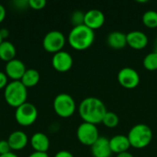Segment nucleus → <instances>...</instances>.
<instances>
[{
	"mask_svg": "<svg viewBox=\"0 0 157 157\" xmlns=\"http://www.w3.org/2000/svg\"><path fill=\"white\" fill-rule=\"evenodd\" d=\"M144 67L148 71H156L157 70V52H152L148 53L143 61Z\"/></svg>",
	"mask_w": 157,
	"mask_h": 157,
	"instance_id": "obj_22",
	"label": "nucleus"
},
{
	"mask_svg": "<svg viewBox=\"0 0 157 157\" xmlns=\"http://www.w3.org/2000/svg\"><path fill=\"white\" fill-rule=\"evenodd\" d=\"M16 47L15 45L8 40H3L0 44V59L6 63H8L16 59Z\"/></svg>",
	"mask_w": 157,
	"mask_h": 157,
	"instance_id": "obj_19",
	"label": "nucleus"
},
{
	"mask_svg": "<svg viewBox=\"0 0 157 157\" xmlns=\"http://www.w3.org/2000/svg\"><path fill=\"white\" fill-rule=\"evenodd\" d=\"M8 84V77L4 72H0V90L5 89Z\"/></svg>",
	"mask_w": 157,
	"mask_h": 157,
	"instance_id": "obj_27",
	"label": "nucleus"
},
{
	"mask_svg": "<svg viewBox=\"0 0 157 157\" xmlns=\"http://www.w3.org/2000/svg\"><path fill=\"white\" fill-rule=\"evenodd\" d=\"M131 147L135 149H144L147 147L153 140L152 129L144 123L134 125L127 135Z\"/></svg>",
	"mask_w": 157,
	"mask_h": 157,
	"instance_id": "obj_4",
	"label": "nucleus"
},
{
	"mask_svg": "<svg viewBox=\"0 0 157 157\" xmlns=\"http://www.w3.org/2000/svg\"><path fill=\"white\" fill-rule=\"evenodd\" d=\"M0 157H18L17 155H15L14 153H12V152H10V153H7V154H6V155H1Z\"/></svg>",
	"mask_w": 157,
	"mask_h": 157,
	"instance_id": "obj_33",
	"label": "nucleus"
},
{
	"mask_svg": "<svg viewBox=\"0 0 157 157\" xmlns=\"http://www.w3.org/2000/svg\"><path fill=\"white\" fill-rule=\"evenodd\" d=\"M117 157H134L131 153L129 152H125V153H121V154H119L117 155Z\"/></svg>",
	"mask_w": 157,
	"mask_h": 157,
	"instance_id": "obj_32",
	"label": "nucleus"
},
{
	"mask_svg": "<svg viewBox=\"0 0 157 157\" xmlns=\"http://www.w3.org/2000/svg\"><path fill=\"white\" fill-rule=\"evenodd\" d=\"M65 37L59 30H52L48 32L42 40L43 49L50 53H57L63 51V48L65 45Z\"/></svg>",
	"mask_w": 157,
	"mask_h": 157,
	"instance_id": "obj_7",
	"label": "nucleus"
},
{
	"mask_svg": "<svg viewBox=\"0 0 157 157\" xmlns=\"http://www.w3.org/2000/svg\"><path fill=\"white\" fill-rule=\"evenodd\" d=\"M67 40L73 49L76 51H85L94 43L95 31L86 25L76 26L71 29Z\"/></svg>",
	"mask_w": 157,
	"mask_h": 157,
	"instance_id": "obj_2",
	"label": "nucleus"
},
{
	"mask_svg": "<svg viewBox=\"0 0 157 157\" xmlns=\"http://www.w3.org/2000/svg\"><path fill=\"white\" fill-rule=\"evenodd\" d=\"M4 98L7 105L17 109L27 102L28 88L20 81H11L4 89Z\"/></svg>",
	"mask_w": 157,
	"mask_h": 157,
	"instance_id": "obj_3",
	"label": "nucleus"
},
{
	"mask_svg": "<svg viewBox=\"0 0 157 157\" xmlns=\"http://www.w3.org/2000/svg\"><path fill=\"white\" fill-rule=\"evenodd\" d=\"M74 61L72 55L64 51H61L55 54H53L52 59V67L60 73L68 72L73 66Z\"/></svg>",
	"mask_w": 157,
	"mask_h": 157,
	"instance_id": "obj_10",
	"label": "nucleus"
},
{
	"mask_svg": "<svg viewBox=\"0 0 157 157\" xmlns=\"http://www.w3.org/2000/svg\"><path fill=\"white\" fill-rule=\"evenodd\" d=\"M107 43L112 49H123L127 46V36L121 31H112L107 37Z\"/></svg>",
	"mask_w": 157,
	"mask_h": 157,
	"instance_id": "obj_18",
	"label": "nucleus"
},
{
	"mask_svg": "<svg viewBox=\"0 0 157 157\" xmlns=\"http://www.w3.org/2000/svg\"><path fill=\"white\" fill-rule=\"evenodd\" d=\"M28 157H50L47 153H39V152H33Z\"/></svg>",
	"mask_w": 157,
	"mask_h": 157,
	"instance_id": "obj_30",
	"label": "nucleus"
},
{
	"mask_svg": "<svg viewBox=\"0 0 157 157\" xmlns=\"http://www.w3.org/2000/svg\"><path fill=\"white\" fill-rule=\"evenodd\" d=\"M84 20H85V13L82 11L76 10L73 12V14L71 15V21L74 27L84 25Z\"/></svg>",
	"mask_w": 157,
	"mask_h": 157,
	"instance_id": "obj_24",
	"label": "nucleus"
},
{
	"mask_svg": "<svg viewBox=\"0 0 157 157\" xmlns=\"http://www.w3.org/2000/svg\"><path fill=\"white\" fill-rule=\"evenodd\" d=\"M91 153L93 157L111 156L113 153L110 149L109 139L106 137H99L91 146Z\"/></svg>",
	"mask_w": 157,
	"mask_h": 157,
	"instance_id": "obj_14",
	"label": "nucleus"
},
{
	"mask_svg": "<svg viewBox=\"0 0 157 157\" xmlns=\"http://www.w3.org/2000/svg\"><path fill=\"white\" fill-rule=\"evenodd\" d=\"M6 8L3 5L0 4V24L4 21V19L6 18Z\"/></svg>",
	"mask_w": 157,
	"mask_h": 157,
	"instance_id": "obj_29",
	"label": "nucleus"
},
{
	"mask_svg": "<svg viewBox=\"0 0 157 157\" xmlns=\"http://www.w3.org/2000/svg\"><path fill=\"white\" fill-rule=\"evenodd\" d=\"M154 52H157V38L155 39V51Z\"/></svg>",
	"mask_w": 157,
	"mask_h": 157,
	"instance_id": "obj_34",
	"label": "nucleus"
},
{
	"mask_svg": "<svg viewBox=\"0 0 157 157\" xmlns=\"http://www.w3.org/2000/svg\"><path fill=\"white\" fill-rule=\"evenodd\" d=\"M107 107L102 100L95 97L86 98L78 107V113L83 122L98 125L101 123L107 113Z\"/></svg>",
	"mask_w": 157,
	"mask_h": 157,
	"instance_id": "obj_1",
	"label": "nucleus"
},
{
	"mask_svg": "<svg viewBox=\"0 0 157 157\" xmlns=\"http://www.w3.org/2000/svg\"><path fill=\"white\" fill-rule=\"evenodd\" d=\"M10 152H11V149L9 147L7 140H1L0 141V155H6V154L10 153Z\"/></svg>",
	"mask_w": 157,
	"mask_h": 157,
	"instance_id": "obj_26",
	"label": "nucleus"
},
{
	"mask_svg": "<svg viewBox=\"0 0 157 157\" xmlns=\"http://www.w3.org/2000/svg\"><path fill=\"white\" fill-rule=\"evenodd\" d=\"M38 118V109L37 108L29 102H26L16 109L15 119L16 121L23 126L28 127L32 125Z\"/></svg>",
	"mask_w": 157,
	"mask_h": 157,
	"instance_id": "obj_6",
	"label": "nucleus"
},
{
	"mask_svg": "<svg viewBox=\"0 0 157 157\" xmlns=\"http://www.w3.org/2000/svg\"><path fill=\"white\" fill-rule=\"evenodd\" d=\"M109 145H110V149L112 153L117 154V155L128 152V150L131 148V144H130L128 137L122 134H118L110 138Z\"/></svg>",
	"mask_w": 157,
	"mask_h": 157,
	"instance_id": "obj_16",
	"label": "nucleus"
},
{
	"mask_svg": "<svg viewBox=\"0 0 157 157\" xmlns=\"http://www.w3.org/2000/svg\"><path fill=\"white\" fill-rule=\"evenodd\" d=\"M101 123H103L104 126H106L107 128L113 129V128H116L119 125L120 119H119V116L116 113L111 112V111H107V113L104 116L103 121H102Z\"/></svg>",
	"mask_w": 157,
	"mask_h": 157,
	"instance_id": "obj_23",
	"label": "nucleus"
},
{
	"mask_svg": "<svg viewBox=\"0 0 157 157\" xmlns=\"http://www.w3.org/2000/svg\"><path fill=\"white\" fill-rule=\"evenodd\" d=\"M20 82L27 87H33L40 82V73L36 69H27Z\"/></svg>",
	"mask_w": 157,
	"mask_h": 157,
	"instance_id": "obj_20",
	"label": "nucleus"
},
{
	"mask_svg": "<svg viewBox=\"0 0 157 157\" xmlns=\"http://www.w3.org/2000/svg\"><path fill=\"white\" fill-rule=\"evenodd\" d=\"M105 20L106 17L102 11L98 9H90L85 13L84 25L95 31L96 29H100L104 25Z\"/></svg>",
	"mask_w": 157,
	"mask_h": 157,
	"instance_id": "obj_11",
	"label": "nucleus"
},
{
	"mask_svg": "<svg viewBox=\"0 0 157 157\" xmlns=\"http://www.w3.org/2000/svg\"><path fill=\"white\" fill-rule=\"evenodd\" d=\"M54 112L61 118H70L76 109V104L73 97L66 93L57 95L53 100Z\"/></svg>",
	"mask_w": 157,
	"mask_h": 157,
	"instance_id": "obj_5",
	"label": "nucleus"
},
{
	"mask_svg": "<svg viewBox=\"0 0 157 157\" xmlns=\"http://www.w3.org/2000/svg\"><path fill=\"white\" fill-rule=\"evenodd\" d=\"M26 70L27 69L23 62L18 59H14L6 63L5 67V74L13 81H20Z\"/></svg>",
	"mask_w": 157,
	"mask_h": 157,
	"instance_id": "obj_12",
	"label": "nucleus"
},
{
	"mask_svg": "<svg viewBox=\"0 0 157 157\" xmlns=\"http://www.w3.org/2000/svg\"><path fill=\"white\" fill-rule=\"evenodd\" d=\"M54 157H75L73 155L72 153H70L69 151H65V150H62L59 151L58 153H56V155Z\"/></svg>",
	"mask_w": 157,
	"mask_h": 157,
	"instance_id": "obj_28",
	"label": "nucleus"
},
{
	"mask_svg": "<svg viewBox=\"0 0 157 157\" xmlns=\"http://www.w3.org/2000/svg\"><path fill=\"white\" fill-rule=\"evenodd\" d=\"M3 40H4L2 39V37H1V34H0V44H1L2 42H3Z\"/></svg>",
	"mask_w": 157,
	"mask_h": 157,
	"instance_id": "obj_35",
	"label": "nucleus"
},
{
	"mask_svg": "<svg viewBox=\"0 0 157 157\" xmlns=\"http://www.w3.org/2000/svg\"><path fill=\"white\" fill-rule=\"evenodd\" d=\"M117 79L119 84L126 89H133L140 83L138 72L132 67H123L118 73Z\"/></svg>",
	"mask_w": 157,
	"mask_h": 157,
	"instance_id": "obj_9",
	"label": "nucleus"
},
{
	"mask_svg": "<svg viewBox=\"0 0 157 157\" xmlns=\"http://www.w3.org/2000/svg\"><path fill=\"white\" fill-rule=\"evenodd\" d=\"M30 145L34 152L47 153L50 147V140L43 132H36L30 138Z\"/></svg>",
	"mask_w": 157,
	"mask_h": 157,
	"instance_id": "obj_17",
	"label": "nucleus"
},
{
	"mask_svg": "<svg viewBox=\"0 0 157 157\" xmlns=\"http://www.w3.org/2000/svg\"><path fill=\"white\" fill-rule=\"evenodd\" d=\"M0 34H1L2 39H3L4 40H6L5 39H6V38L8 37L9 31H8V29H0Z\"/></svg>",
	"mask_w": 157,
	"mask_h": 157,
	"instance_id": "obj_31",
	"label": "nucleus"
},
{
	"mask_svg": "<svg viewBox=\"0 0 157 157\" xmlns=\"http://www.w3.org/2000/svg\"><path fill=\"white\" fill-rule=\"evenodd\" d=\"M45 0H29V7L33 10H41L46 6Z\"/></svg>",
	"mask_w": 157,
	"mask_h": 157,
	"instance_id": "obj_25",
	"label": "nucleus"
},
{
	"mask_svg": "<svg viewBox=\"0 0 157 157\" xmlns=\"http://www.w3.org/2000/svg\"><path fill=\"white\" fill-rule=\"evenodd\" d=\"M7 143L11 150L20 151L27 146L29 143V138H28V135L24 132L15 131L9 134L7 138Z\"/></svg>",
	"mask_w": 157,
	"mask_h": 157,
	"instance_id": "obj_15",
	"label": "nucleus"
},
{
	"mask_svg": "<svg viewBox=\"0 0 157 157\" xmlns=\"http://www.w3.org/2000/svg\"><path fill=\"white\" fill-rule=\"evenodd\" d=\"M76 137L82 144L91 147L100 136L97 125L82 122L76 130Z\"/></svg>",
	"mask_w": 157,
	"mask_h": 157,
	"instance_id": "obj_8",
	"label": "nucleus"
},
{
	"mask_svg": "<svg viewBox=\"0 0 157 157\" xmlns=\"http://www.w3.org/2000/svg\"><path fill=\"white\" fill-rule=\"evenodd\" d=\"M143 24L149 29H157V12L155 10H148L144 13L142 17Z\"/></svg>",
	"mask_w": 157,
	"mask_h": 157,
	"instance_id": "obj_21",
	"label": "nucleus"
},
{
	"mask_svg": "<svg viewBox=\"0 0 157 157\" xmlns=\"http://www.w3.org/2000/svg\"><path fill=\"white\" fill-rule=\"evenodd\" d=\"M126 36L127 45L134 50H143L148 45V37L141 30L130 31Z\"/></svg>",
	"mask_w": 157,
	"mask_h": 157,
	"instance_id": "obj_13",
	"label": "nucleus"
}]
</instances>
